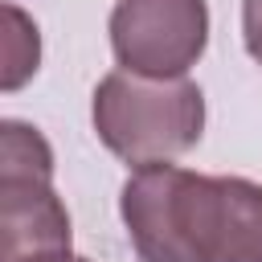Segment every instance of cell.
<instances>
[{"instance_id": "6da1fadb", "label": "cell", "mask_w": 262, "mask_h": 262, "mask_svg": "<svg viewBox=\"0 0 262 262\" xmlns=\"http://www.w3.org/2000/svg\"><path fill=\"white\" fill-rule=\"evenodd\" d=\"M119 205L139 262H262V184L246 176L147 164Z\"/></svg>"}, {"instance_id": "7a4b0ae2", "label": "cell", "mask_w": 262, "mask_h": 262, "mask_svg": "<svg viewBox=\"0 0 262 262\" xmlns=\"http://www.w3.org/2000/svg\"><path fill=\"white\" fill-rule=\"evenodd\" d=\"M94 131L127 164H168L196 147L205 131V94L188 78H143L115 70L94 90Z\"/></svg>"}, {"instance_id": "3957f363", "label": "cell", "mask_w": 262, "mask_h": 262, "mask_svg": "<svg viewBox=\"0 0 262 262\" xmlns=\"http://www.w3.org/2000/svg\"><path fill=\"white\" fill-rule=\"evenodd\" d=\"M70 250V213L53 192V151L37 127H0V262Z\"/></svg>"}, {"instance_id": "277c9868", "label": "cell", "mask_w": 262, "mask_h": 262, "mask_svg": "<svg viewBox=\"0 0 262 262\" xmlns=\"http://www.w3.org/2000/svg\"><path fill=\"white\" fill-rule=\"evenodd\" d=\"M205 41V0H119L111 12V49L123 70L143 78H184Z\"/></svg>"}, {"instance_id": "5b68a950", "label": "cell", "mask_w": 262, "mask_h": 262, "mask_svg": "<svg viewBox=\"0 0 262 262\" xmlns=\"http://www.w3.org/2000/svg\"><path fill=\"white\" fill-rule=\"evenodd\" d=\"M4 16H8V66H4V90H16V86L37 70L41 45H37V25H33L16 4H8Z\"/></svg>"}, {"instance_id": "8992f818", "label": "cell", "mask_w": 262, "mask_h": 262, "mask_svg": "<svg viewBox=\"0 0 262 262\" xmlns=\"http://www.w3.org/2000/svg\"><path fill=\"white\" fill-rule=\"evenodd\" d=\"M242 33L250 57L262 66V0H242Z\"/></svg>"}, {"instance_id": "52a82bcc", "label": "cell", "mask_w": 262, "mask_h": 262, "mask_svg": "<svg viewBox=\"0 0 262 262\" xmlns=\"http://www.w3.org/2000/svg\"><path fill=\"white\" fill-rule=\"evenodd\" d=\"M29 262H86V258H78V254L61 250V254H41V258H29Z\"/></svg>"}]
</instances>
